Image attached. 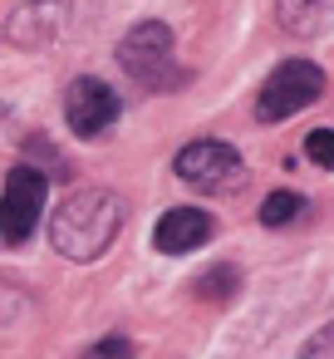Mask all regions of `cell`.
I'll return each mask as SVG.
<instances>
[{"mask_svg": "<svg viewBox=\"0 0 334 359\" xmlns=\"http://www.w3.org/2000/svg\"><path fill=\"white\" fill-rule=\"evenodd\" d=\"M118 226H123V197L104 192V187H84V192H74L55 212L50 241L69 261H94V256L109 251V241L118 236Z\"/></svg>", "mask_w": 334, "mask_h": 359, "instance_id": "obj_1", "label": "cell"}, {"mask_svg": "<svg viewBox=\"0 0 334 359\" xmlns=\"http://www.w3.org/2000/svg\"><path fill=\"white\" fill-rule=\"evenodd\" d=\"M118 65H123L128 79H138L143 89H172V84L182 79L177 65H172V35H167V25H158V20H143V25H133V30L123 35Z\"/></svg>", "mask_w": 334, "mask_h": 359, "instance_id": "obj_2", "label": "cell"}, {"mask_svg": "<svg viewBox=\"0 0 334 359\" xmlns=\"http://www.w3.org/2000/svg\"><path fill=\"white\" fill-rule=\"evenodd\" d=\"M319 94H324V74H319V65H309V60H285V65L260 84L256 114H260V123H280V118L309 109Z\"/></svg>", "mask_w": 334, "mask_h": 359, "instance_id": "obj_3", "label": "cell"}, {"mask_svg": "<svg viewBox=\"0 0 334 359\" xmlns=\"http://www.w3.org/2000/svg\"><path fill=\"white\" fill-rule=\"evenodd\" d=\"M177 177L192 182L197 192H221V187H236L241 182V158L231 143H216V138H202V143H187L177 153Z\"/></svg>", "mask_w": 334, "mask_h": 359, "instance_id": "obj_4", "label": "cell"}, {"mask_svg": "<svg viewBox=\"0 0 334 359\" xmlns=\"http://www.w3.org/2000/svg\"><path fill=\"white\" fill-rule=\"evenodd\" d=\"M45 212V172L11 168L6 172V246H25Z\"/></svg>", "mask_w": 334, "mask_h": 359, "instance_id": "obj_5", "label": "cell"}, {"mask_svg": "<svg viewBox=\"0 0 334 359\" xmlns=\"http://www.w3.org/2000/svg\"><path fill=\"white\" fill-rule=\"evenodd\" d=\"M118 118V94L99 79H74L64 89V123L79 133V138H99L104 128H113Z\"/></svg>", "mask_w": 334, "mask_h": 359, "instance_id": "obj_6", "label": "cell"}, {"mask_svg": "<svg viewBox=\"0 0 334 359\" xmlns=\"http://www.w3.org/2000/svg\"><path fill=\"white\" fill-rule=\"evenodd\" d=\"M207 236H211V217L202 207H172V212H162V222L153 231V246L167 251V256H182V251H197Z\"/></svg>", "mask_w": 334, "mask_h": 359, "instance_id": "obj_7", "label": "cell"}, {"mask_svg": "<svg viewBox=\"0 0 334 359\" xmlns=\"http://www.w3.org/2000/svg\"><path fill=\"white\" fill-rule=\"evenodd\" d=\"M305 212V202L295 197V192H270L265 202H260V222L265 226H285V222H295Z\"/></svg>", "mask_w": 334, "mask_h": 359, "instance_id": "obj_8", "label": "cell"}, {"mask_svg": "<svg viewBox=\"0 0 334 359\" xmlns=\"http://www.w3.org/2000/svg\"><path fill=\"white\" fill-rule=\"evenodd\" d=\"M305 158L319 163V168H334V128H314L305 138Z\"/></svg>", "mask_w": 334, "mask_h": 359, "instance_id": "obj_9", "label": "cell"}, {"mask_svg": "<svg viewBox=\"0 0 334 359\" xmlns=\"http://www.w3.org/2000/svg\"><path fill=\"white\" fill-rule=\"evenodd\" d=\"M84 359H133V339H128V334H109V339H99Z\"/></svg>", "mask_w": 334, "mask_h": 359, "instance_id": "obj_10", "label": "cell"}, {"mask_svg": "<svg viewBox=\"0 0 334 359\" xmlns=\"http://www.w3.org/2000/svg\"><path fill=\"white\" fill-rule=\"evenodd\" d=\"M300 359H334V325H324V330L300 349Z\"/></svg>", "mask_w": 334, "mask_h": 359, "instance_id": "obj_11", "label": "cell"}]
</instances>
